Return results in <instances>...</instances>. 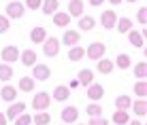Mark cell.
Listing matches in <instances>:
<instances>
[{
	"label": "cell",
	"mask_w": 147,
	"mask_h": 125,
	"mask_svg": "<svg viewBox=\"0 0 147 125\" xmlns=\"http://www.w3.org/2000/svg\"><path fill=\"white\" fill-rule=\"evenodd\" d=\"M40 2H43V0H26V7L32 9V11H36V9H40Z\"/></svg>",
	"instance_id": "39"
},
{
	"label": "cell",
	"mask_w": 147,
	"mask_h": 125,
	"mask_svg": "<svg viewBox=\"0 0 147 125\" xmlns=\"http://www.w3.org/2000/svg\"><path fill=\"white\" fill-rule=\"evenodd\" d=\"M83 55H85V49L79 47V45L70 47V51H68V59L70 62H79V59H83Z\"/></svg>",
	"instance_id": "26"
},
{
	"label": "cell",
	"mask_w": 147,
	"mask_h": 125,
	"mask_svg": "<svg viewBox=\"0 0 147 125\" xmlns=\"http://www.w3.org/2000/svg\"><path fill=\"white\" fill-rule=\"evenodd\" d=\"M117 32H121V34H128L130 30H132V19H128V17H121V19H117Z\"/></svg>",
	"instance_id": "27"
},
{
	"label": "cell",
	"mask_w": 147,
	"mask_h": 125,
	"mask_svg": "<svg viewBox=\"0 0 147 125\" xmlns=\"http://www.w3.org/2000/svg\"><path fill=\"white\" fill-rule=\"evenodd\" d=\"M49 102H51V96H49L47 91H38L36 96L32 98V108L36 112H45L49 108Z\"/></svg>",
	"instance_id": "1"
},
{
	"label": "cell",
	"mask_w": 147,
	"mask_h": 125,
	"mask_svg": "<svg viewBox=\"0 0 147 125\" xmlns=\"http://www.w3.org/2000/svg\"><path fill=\"white\" fill-rule=\"evenodd\" d=\"M102 2H105V0H90V4H92V7H100Z\"/></svg>",
	"instance_id": "41"
},
{
	"label": "cell",
	"mask_w": 147,
	"mask_h": 125,
	"mask_svg": "<svg viewBox=\"0 0 147 125\" xmlns=\"http://www.w3.org/2000/svg\"><path fill=\"white\" fill-rule=\"evenodd\" d=\"M60 117H62V121H64V125H68V123H75L79 119V110L75 106H66L62 112H60Z\"/></svg>",
	"instance_id": "9"
},
{
	"label": "cell",
	"mask_w": 147,
	"mask_h": 125,
	"mask_svg": "<svg viewBox=\"0 0 147 125\" xmlns=\"http://www.w3.org/2000/svg\"><path fill=\"white\" fill-rule=\"evenodd\" d=\"M88 125H109L107 119H102V117H94V119H90Z\"/></svg>",
	"instance_id": "38"
},
{
	"label": "cell",
	"mask_w": 147,
	"mask_h": 125,
	"mask_svg": "<svg viewBox=\"0 0 147 125\" xmlns=\"http://www.w3.org/2000/svg\"><path fill=\"white\" fill-rule=\"evenodd\" d=\"M130 104H132L130 96H119V98H115V110H128Z\"/></svg>",
	"instance_id": "25"
},
{
	"label": "cell",
	"mask_w": 147,
	"mask_h": 125,
	"mask_svg": "<svg viewBox=\"0 0 147 125\" xmlns=\"http://www.w3.org/2000/svg\"><path fill=\"white\" fill-rule=\"evenodd\" d=\"M105 53H107V47H105V43H92L88 49H85V55H88L90 59H94V62L102 59Z\"/></svg>",
	"instance_id": "2"
},
{
	"label": "cell",
	"mask_w": 147,
	"mask_h": 125,
	"mask_svg": "<svg viewBox=\"0 0 147 125\" xmlns=\"http://www.w3.org/2000/svg\"><path fill=\"white\" fill-rule=\"evenodd\" d=\"M100 23H102L105 30L115 28V23H117V15H115V11H111V9L102 11V15H100Z\"/></svg>",
	"instance_id": "7"
},
{
	"label": "cell",
	"mask_w": 147,
	"mask_h": 125,
	"mask_svg": "<svg viewBox=\"0 0 147 125\" xmlns=\"http://www.w3.org/2000/svg\"><path fill=\"white\" fill-rule=\"evenodd\" d=\"M79 41H81V36H79L77 30H66L64 36H62V43L66 45V47H75V45H79Z\"/></svg>",
	"instance_id": "13"
},
{
	"label": "cell",
	"mask_w": 147,
	"mask_h": 125,
	"mask_svg": "<svg viewBox=\"0 0 147 125\" xmlns=\"http://www.w3.org/2000/svg\"><path fill=\"white\" fill-rule=\"evenodd\" d=\"M30 123H32V117L26 114V112H22L17 119H15V125H30Z\"/></svg>",
	"instance_id": "35"
},
{
	"label": "cell",
	"mask_w": 147,
	"mask_h": 125,
	"mask_svg": "<svg viewBox=\"0 0 147 125\" xmlns=\"http://www.w3.org/2000/svg\"><path fill=\"white\" fill-rule=\"evenodd\" d=\"M113 66H115V64L111 62V59L102 57V59H98V66H96V70H98L100 74H109V72H113Z\"/></svg>",
	"instance_id": "23"
},
{
	"label": "cell",
	"mask_w": 147,
	"mask_h": 125,
	"mask_svg": "<svg viewBox=\"0 0 147 125\" xmlns=\"http://www.w3.org/2000/svg\"><path fill=\"white\" fill-rule=\"evenodd\" d=\"M94 28H96V19L90 17V15H81V19H79V30L81 32H90V30H94Z\"/></svg>",
	"instance_id": "18"
},
{
	"label": "cell",
	"mask_w": 147,
	"mask_h": 125,
	"mask_svg": "<svg viewBox=\"0 0 147 125\" xmlns=\"http://www.w3.org/2000/svg\"><path fill=\"white\" fill-rule=\"evenodd\" d=\"M77 83H79V85H83V87H90V85L94 83V72H92L90 68L79 70V74H77Z\"/></svg>",
	"instance_id": "11"
},
{
	"label": "cell",
	"mask_w": 147,
	"mask_h": 125,
	"mask_svg": "<svg viewBox=\"0 0 147 125\" xmlns=\"http://www.w3.org/2000/svg\"><path fill=\"white\" fill-rule=\"evenodd\" d=\"M58 51H60V41H58V38L49 36V38H45V41H43V53L47 57H55V55H58Z\"/></svg>",
	"instance_id": "3"
},
{
	"label": "cell",
	"mask_w": 147,
	"mask_h": 125,
	"mask_svg": "<svg viewBox=\"0 0 147 125\" xmlns=\"http://www.w3.org/2000/svg\"><path fill=\"white\" fill-rule=\"evenodd\" d=\"M45 38H47V30L40 28V26H38V28H34L32 32H30V41H32V43H40V45H43Z\"/></svg>",
	"instance_id": "22"
},
{
	"label": "cell",
	"mask_w": 147,
	"mask_h": 125,
	"mask_svg": "<svg viewBox=\"0 0 147 125\" xmlns=\"http://www.w3.org/2000/svg\"><path fill=\"white\" fill-rule=\"evenodd\" d=\"M134 93H136V96H139L141 100H143V98H145V93H147V83H145V81H139V83L134 85Z\"/></svg>",
	"instance_id": "33"
},
{
	"label": "cell",
	"mask_w": 147,
	"mask_h": 125,
	"mask_svg": "<svg viewBox=\"0 0 147 125\" xmlns=\"http://www.w3.org/2000/svg\"><path fill=\"white\" fill-rule=\"evenodd\" d=\"M115 64H117V68L126 70V68H130V66H132V59H130V55H126V53H119L117 59H115Z\"/></svg>",
	"instance_id": "30"
},
{
	"label": "cell",
	"mask_w": 147,
	"mask_h": 125,
	"mask_svg": "<svg viewBox=\"0 0 147 125\" xmlns=\"http://www.w3.org/2000/svg\"><path fill=\"white\" fill-rule=\"evenodd\" d=\"M0 125H9V121H7V117H4V112H0Z\"/></svg>",
	"instance_id": "40"
},
{
	"label": "cell",
	"mask_w": 147,
	"mask_h": 125,
	"mask_svg": "<svg viewBox=\"0 0 147 125\" xmlns=\"http://www.w3.org/2000/svg\"><path fill=\"white\" fill-rule=\"evenodd\" d=\"M58 9H60V0H43V2H40V11L45 15L58 13Z\"/></svg>",
	"instance_id": "16"
},
{
	"label": "cell",
	"mask_w": 147,
	"mask_h": 125,
	"mask_svg": "<svg viewBox=\"0 0 147 125\" xmlns=\"http://www.w3.org/2000/svg\"><path fill=\"white\" fill-rule=\"evenodd\" d=\"M77 125H83V123H77Z\"/></svg>",
	"instance_id": "45"
},
{
	"label": "cell",
	"mask_w": 147,
	"mask_h": 125,
	"mask_svg": "<svg viewBox=\"0 0 147 125\" xmlns=\"http://www.w3.org/2000/svg\"><path fill=\"white\" fill-rule=\"evenodd\" d=\"M111 121H113V125H128L130 114H128V110H115L113 117H111Z\"/></svg>",
	"instance_id": "20"
},
{
	"label": "cell",
	"mask_w": 147,
	"mask_h": 125,
	"mask_svg": "<svg viewBox=\"0 0 147 125\" xmlns=\"http://www.w3.org/2000/svg\"><path fill=\"white\" fill-rule=\"evenodd\" d=\"M13 74H15V72H13V68L9 66V64H0V81H4V83L11 81Z\"/></svg>",
	"instance_id": "28"
},
{
	"label": "cell",
	"mask_w": 147,
	"mask_h": 125,
	"mask_svg": "<svg viewBox=\"0 0 147 125\" xmlns=\"http://www.w3.org/2000/svg\"><path fill=\"white\" fill-rule=\"evenodd\" d=\"M128 43L132 45V47H145V38H143V32H134V30H130L128 32Z\"/></svg>",
	"instance_id": "19"
},
{
	"label": "cell",
	"mask_w": 147,
	"mask_h": 125,
	"mask_svg": "<svg viewBox=\"0 0 147 125\" xmlns=\"http://www.w3.org/2000/svg\"><path fill=\"white\" fill-rule=\"evenodd\" d=\"M68 23H70V15H68V13H62V11L53 13V26H58V28H66Z\"/></svg>",
	"instance_id": "21"
},
{
	"label": "cell",
	"mask_w": 147,
	"mask_h": 125,
	"mask_svg": "<svg viewBox=\"0 0 147 125\" xmlns=\"http://www.w3.org/2000/svg\"><path fill=\"white\" fill-rule=\"evenodd\" d=\"M134 74H136L139 78H145V74H147V64H145V62L134 64Z\"/></svg>",
	"instance_id": "34"
},
{
	"label": "cell",
	"mask_w": 147,
	"mask_h": 125,
	"mask_svg": "<svg viewBox=\"0 0 147 125\" xmlns=\"http://www.w3.org/2000/svg\"><path fill=\"white\" fill-rule=\"evenodd\" d=\"M130 108L134 110L136 117H145V114H147V102H145V100H136V102H132Z\"/></svg>",
	"instance_id": "24"
},
{
	"label": "cell",
	"mask_w": 147,
	"mask_h": 125,
	"mask_svg": "<svg viewBox=\"0 0 147 125\" xmlns=\"http://www.w3.org/2000/svg\"><path fill=\"white\" fill-rule=\"evenodd\" d=\"M66 13L70 17H81V15H83V0H70Z\"/></svg>",
	"instance_id": "17"
},
{
	"label": "cell",
	"mask_w": 147,
	"mask_h": 125,
	"mask_svg": "<svg viewBox=\"0 0 147 125\" xmlns=\"http://www.w3.org/2000/svg\"><path fill=\"white\" fill-rule=\"evenodd\" d=\"M51 76V70L45 64H34L32 66V81H47Z\"/></svg>",
	"instance_id": "5"
},
{
	"label": "cell",
	"mask_w": 147,
	"mask_h": 125,
	"mask_svg": "<svg viewBox=\"0 0 147 125\" xmlns=\"http://www.w3.org/2000/svg\"><path fill=\"white\" fill-rule=\"evenodd\" d=\"M22 112H26V104L24 102H15V104L9 106V110L4 112V117H7V121H15Z\"/></svg>",
	"instance_id": "8"
},
{
	"label": "cell",
	"mask_w": 147,
	"mask_h": 125,
	"mask_svg": "<svg viewBox=\"0 0 147 125\" xmlns=\"http://www.w3.org/2000/svg\"><path fill=\"white\" fill-rule=\"evenodd\" d=\"M68 98H70V89L66 85H58L51 93V100H55V102H66Z\"/></svg>",
	"instance_id": "10"
},
{
	"label": "cell",
	"mask_w": 147,
	"mask_h": 125,
	"mask_svg": "<svg viewBox=\"0 0 147 125\" xmlns=\"http://www.w3.org/2000/svg\"><path fill=\"white\" fill-rule=\"evenodd\" d=\"M22 91H26V93H30L34 89V81H32V76H22L19 78V85H17Z\"/></svg>",
	"instance_id": "29"
},
{
	"label": "cell",
	"mask_w": 147,
	"mask_h": 125,
	"mask_svg": "<svg viewBox=\"0 0 147 125\" xmlns=\"http://www.w3.org/2000/svg\"><path fill=\"white\" fill-rule=\"evenodd\" d=\"M88 98L92 100V102H98V100H102V98H105V87H102V85L92 83V85L88 87Z\"/></svg>",
	"instance_id": "12"
},
{
	"label": "cell",
	"mask_w": 147,
	"mask_h": 125,
	"mask_svg": "<svg viewBox=\"0 0 147 125\" xmlns=\"http://www.w3.org/2000/svg\"><path fill=\"white\" fill-rule=\"evenodd\" d=\"M0 98H2L4 102H15V100H17V87H13V85H4V87L0 89Z\"/></svg>",
	"instance_id": "14"
},
{
	"label": "cell",
	"mask_w": 147,
	"mask_h": 125,
	"mask_svg": "<svg viewBox=\"0 0 147 125\" xmlns=\"http://www.w3.org/2000/svg\"><path fill=\"white\" fill-rule=\"evenodd\" d=\"M126 2H136V0H126Z\"/></svg>",
	"instance_id": "44"
},
{
	"label": "cell",
	"mask_w": 147,
	"mask_h": 125,
	"mask_svg": "<svg viewBox=\"0 0 147 125\" xmlns=\"http://www.w3.org/2000/svg\"><path fill=\"white\" fill-rule=\"evenodd\" d=\"M85 112H88V117H90V119H94V117H102V106H100V104H88Z\"/></svg>",
	"instance_id": "31"
},
{
	"label": "cell",
	"mask_w": 147,
	"mask_h": 125,
	"mask_svg": "<svg viewBox=\"0 0 147 125\" xmlns=\"http://www.w3.org/2000/svg\"><path fill=\"white\" fill-rule=\"evenodd\" d=\"M109 4H113V7H117V4H121V0H109Z\"/></svg>",
	"instance_id": "42"
},
{
	"label": "cell",
	"mask_w": 147,
	"mask_h": 125,
	"mask_svg": "<svg viewBox=\"0 0 147 125\" xmlns=\"http://www.w3.org/2000/svg\"><path fill=\"white\" fill-rule=\"evenodd\" d=\"M9 28H11V21H9V17H7V15H0V34H4Z\"/></svg>",
	"instance_id": "36"
},
{
	"label": "cell",
	"mask_w": 147,
	"mask_h": 125,
	"mask_svg": "<svg viewBox=\"0 0 147 125\" xmlns=\"http://www.w3.org/2000/svg\"><path fill=\"white\" fill-rule=\"evenodd\" d=\"M32 121H34V125H49L51 114H49V112H36V117H34Z\"/></svg>",
	"instance_id": "32"
},
{
	"label": "cell",
	"mask_w": 147,
	"mask_h": 125,
	"mask_svg": "<svg viewBox=\"0 0 147 125\" xmlns=\"http://www.w3.org/2000/svg\"><path fill=\"white\" fill-rule=\"evenodd\" d=\"M0 57H2L4 64H13L19 59V49L15 47V45H7V47L2 49V53H0Z\"/></svg>",
	"instance_id": "6"
},
{
	"label": "cell",
	"mask_w": 147,
	"mask_h": 125,
	"mask_svg": "<svg viewBox=\"0 0 147 125\" xmlns=\"http://www.w3.org/2000/svg\"><path fill=\"white\" fill-rule=\"evenodd\" d=\"M62 125H64V123H62Z\"/></svg>",
	"instance_id": "46"
},
{
	"label": "cell",
	"mask_w": 147,
	"mask_h": 125,
	"mask_svg": "<svg viewBox=\"0 0 147 125\" xmlns=\"http://www.w3.org/2000/svg\"><path fill=\"white\" fill-rule=\"evenodd\" d=\"M136 21L145 26V21H147V9H145V7H141V9H139V13H136Z\"/></svg>",
	"instance_id": "37"
},
{
	"label": "cell",
	"mask_w": 147,
	"mask_h": 125,
	"mask_svg": "<svg viewBox=\"0 0 147 125\" xmlns=\"http://www.w3.org/2000/svg\"><path fill=\"white\" fill-rule=\"evenodd\" d=\"M128 125H143L141 121H128Z\"/></svg>",
	"instance_id": "43"
},
{
	"label": "cell",
	"mask_w": 147,
	"mask_h": 125,
	"mask_svg": "<svg viewBox=\"0 0 147 125\" xmlns=\"http://www.w3.org/2000/svg\"><path fill=\"white\" fill-rule=\"evenodd\" d=\"M24 11H26V7H24L22 2H17V0H13V2L7 4V17L9 19H22Z\"/></svg>",
	"instance_id": "4"
},
{
	"label": "cell",
	"mask_w": 147,
	"mask_h": 125,
	"mask_svg": "<svg viewBox=\"0 0 147 125\" xmlns=\"http://www.w3.org/2000/svg\"><path fill=\"white\" fill-rule=\"evenodd\" d=\"M19 59H22L24 66L32 68L34 64H36V53L32 51V49H26V51H19Z\"/></svg>",
	"instance_id": "15"
}]
</instances>
